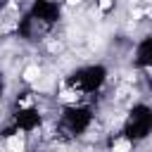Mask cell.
Here are the masks:
<instances>
[{"instance_id":"obj_1","label":"cell","mask_w":152,"mask_h":152,"mask_svg":"<svg viewBox=\"0 0 152 152\" xmlns=\"http://www.w3.org/2000/svg\"><path fill=\"white\" fill-rule=\"evenodd\" d=\"M24 147H26V138H24L21 131L12 133V135L7 138V142H5V150H7V152H24Z\"/></svg>"},{"instance_id":"obj_2","label":"cell","mask_w":152,"mask_h":152,"mask_svg":"<svg viewBox=\"0 0 152 152\" xmlns=\"http://www.w3.org/2000/svg\"><path fill=\"white\" fill-rule=\"evenodd\" d=\"M40 76H43V71H40V66H38V64H28V66L21 71V78H24L26 83H36Z\"/></svg>"},{"instance_id":"obj_3","label":"cell","mask_w":152,"mask_h":152,"mask_svg":"<svg viewBox=\"0 0 152 152\" xmlns=\"http://www.w3.org/2000/svg\"><path fill=\"white\" fill-rule=\"evenodd\" d=\"M112 152H133V142L128 138H119L112 142Z\"/></svg>"},{"instance_id":"obj_4","label":"cell","mask_w":152,"mask_h":152,"mask_svg":"<svg viewBox=\"0 0 152 152\" xmlns=\"http://www.w3.org/2000/svg\"><path fill=\"white\" fill-rule=\"evenodd\" d=\"M112 7H114V0H100V2H97V12H100V14H102V12H109Z\"/></svg>"},{"instance_id":"obj_5","label":"cell","mask_w":152,"mask_h":152,"mask_svg":"<svg viewBox=\"0 0 152 152\" xmlns=\"http://www.w3.org/2000/svg\"><path fill=\"white\" fill-rule=\"evenodd\" d=\"M66 5H71V7H74V5H81V0H66Z\"/></svg>"}]
</instances>
